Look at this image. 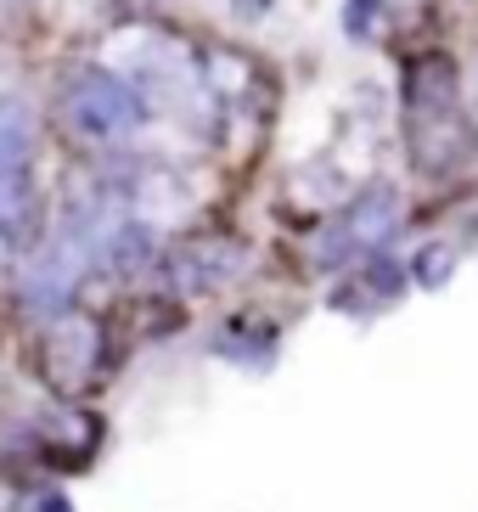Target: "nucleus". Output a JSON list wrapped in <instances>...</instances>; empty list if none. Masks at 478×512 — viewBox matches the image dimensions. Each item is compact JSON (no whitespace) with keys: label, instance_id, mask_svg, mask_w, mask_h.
<instances>
[{"label":"nucleus","instance_id":"ddd939ff","mask_svg":"<svg viewBox=\"0 0 478 512\" xmlns=\"http://www.w3.org/2000/svg\"><path fill=\"white\" fill-rule=\"evenodd\" d=\"M456 265H462V254H456L450 242L428 237L417 254H411V287H422V293H439V287H450Z\"/></svg>","mask_w":478,"mask_h":512},{"label":"nucleus","instance_id":"39448f33","mask_svg":"<svg viewBox=\"0 0 478 512\" xmlns=\"http://www.w3.org/2000/svg\"><path fill=\"white\" fill-rule=\"evenodd\" d=\"M29 169H34V107L23 96L0 91V214L34 197Z\"/></svg>","mask_w":478,"mask_h":512},{"label":"nucleus","instance_id":"6e6552de","mask_svg":"<svg viewBox=\"0 0 478 512\" xmlns=\"http://www.w3.org/2000/svg\"><path fill=\"white\" fill-rule=\"evenodd\" d=\"M158 265V226L141 220V214H119L102 237V254H96V271L113 276H141Z\"/></svg>","mask_w":478,"mask_h":512},{"label":"nucleus","instance_id":"1a4fd4ad","mask_svg":"<svg viewBox=\"0 0 478 512\" xmlns=\"http://www.w3.org/2000/svg\"><path fill=\"white\" fill-rule=\"evenodd\" d=\"M214 355L237 361L242 372L265 377L270 366H276V355H282V338H276V327H270V321H231V327L214 338Z\"/></svg>","mask_w":478,"mask_h":512},{"label":"nucleus","instance_id":"0eeeda50","mask_svg":"<svg viewBox=\"0 0 478 512\" xmlns=\"http://www.w3.org/2000/svg\"><path fill=\"white\" fill-rule=\"evenodd\" d=\"M411 158H417L422 175H456L478 158V124L467 113H450V119H434V124H411Z\"/></svg>","mask_w":478,"mask_h":512},{"label":"nucleus","instance_id":"f257e3e1","mask_svg":"<svg viewBox=\"0 0 478 512\" xmlns=\"http://www.w3.org/2000/svg\"><path fill=\"white\" fill-rule=\"evenodd\" d=\"M400 226H405V197H400V186H394V181L360 186L344 209H338V220H332V226L315 237V254H310L315 271H321V276L355 271L366 254L389 248V242L400 237Z\"/></svg>","mask_w":478,"mask_h":512},{"label":"nucleus","instance_id":"20e7f679","mask_svg":"<svg viewBox=\"0 0 478 512\" xmlns=\"http://www.w3.org/2000/svg\"><path fill=\"white\" fill-rule=\"evenodd\" d=\"M248 248L231 237H203V242H180L175 254H164V287H175V293H220V287L242 282V271H248Z\"/></svg>","mask_w":478,"mask_h":512},{"label":"nucleus","instance_id":"f8f14e48","mask_svg":"<svg viewBox=\"0 0 478 512\" xmlns=\"http://www.w3.org/2000/svg\"><path fill=\"white\" fill-rule=\"evenodd\" d=\"M51 361L62 366V372H90L96 366V332L85 327V321H68L62 316L57 327H51Z\"/></svg>","mask_w":478,"mask_h":512},{"label":"nucleus","instance_id":"9d476101","mask_svg":"<svg viewBox=\"0 0 478 512\" xmlns=\"http://www.w3.org/2000/svg\"><path fill=\"white\" fill-rule=\"evenodd\" d=\"M355 282L366 287L372 310H389V304L405 299V287H411V265H400L389 248H377V254H366V259L355 265Z\"/></svg>","mask_w":478,"mask_h":512},{"label":"nucleus","instance_id":"dca6fc26","mask_svg":"<svg viewBox=\"0 0 478 512\" xmlns=\"http://www.w3.org/2000/svg\"><path fill=\"white\" fill-rule=\"evenodd\" d=\"M467 237H473V242H478V214H473V220H467Z\"/></svg>","mask_w":478,"mask_h":512},{"label":"nucleus","instance_id":"423d86ee","mask_svg":"<svg viewBox=\"0 0 478 512\" xmlns=\"http://www.w3.org/2000/svg\"><path fill=\"white\" fill-rule=\"evenodd\" d=\"M405 113H411V124H434L462 113V68L445 51H428V57L405 68Z\"/></svg>","mask_w":478,"mask_h":512},{"label":"nucleus","instance_id":"f03ea898","mask_svg":"<svg viewBox=\"0 0 478 512\" xmlns=\"http://www.w3.org/2000/svg\"><path fill=\"white\" fill-rule=\"evenodd\" d=\"M62 113H68V124L90 141H130L135 130H147V119H152L147 96L135 91L124 74H113V68H79V74L62 85Z\"/></svg>","mask_w":478,"mask_h":512},{"label":"nucleus","instance_id":"2eb2a0df","mask_svg":"<svg viewBox=\"0 0 478 512\" xmlns=\"http://www.w3.org/2000/svg\"><path fill=\"white\" fill-rule=\"evenodd\" d=\"M23 512H74V501L62 496V490H40V496H29Z\"/></svg>","mask_w":478,"mask_h":512},{"label":"nucleus","instance_id":"9b49d317","mask_svg":"<svg viewBox=\"0 0 478 512\" xmlns=\"http://www.w3.org/2000/svg\"><path fill=\"white\" fill-rule=\"evenodd\" d=\"M40 248H45V220L34 197L0 214V259H34Z\"/></svg>","mask_w":478,"mask_h":512},{"label":"nucleus","instance_id":"4468645a","mask_svg":"<svg viewBox=\"0 0 478 512\" xmlns=\"http://www.w3.org/2000/svg\"><path fill=\"white\" fill-rule=\"evenodd\" d=\"M383 12H389V0H344V34L349 40H372L383 29Z\"/></svg>","mask_w":478,"mask_h":512},{"label":"nucleus","instance_id":"7ed1b4c3","mask_svg":"<svg viewBox=\"0 0 478 512\" xmlns=\"http://www.w3.org/2000/svg\"><path fill=\"white\" fill-rule=\"evenodd\" d=\"M90 271H96V254H90L85 242L51 231L45 248L29 259V271H23V304L45 321H62L68 304H74V293H79V282H85Z\"/></svg>","mask_w":478,"mask_h":512}]
</instances>
